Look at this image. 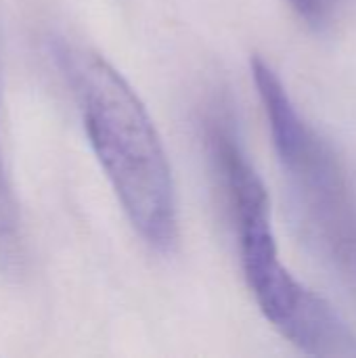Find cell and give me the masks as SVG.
Masks as SVG:
<instances>
[{"label": "cell", "instance_id": "277c9868", "mask_svg": "<svg viewBox=\"0 0 356 358\" xmlns=\"http://www.w3.org/2000/svg\"><path fill=\"white\" fill-rule=\"evenodd\" d=\"M25 260L27 252L21 214L0 151V273L6 277H19L25 268Z\"/></svg>", "mask_w": 356, "mask_h": 358}, {"label": "cell", "instance_id": "5b68a950", "mask_svg": "<svg viewBox=\"0 0 356 358\" xmlns=\"http://www.w3.org/2000/svg\"><path fill=\"white\" fill-rule=\"evenodd\" d=\"M287 2L311 27H325L334 19L338 6V0H287Z\"/></svg>", "mask_w": 356, "mask_h": 358}, {"label": "cell", "instance_id": "3957f363", "mask_svg": "<svg viewBox=\"0 0 356 358\" xmlns=\"http://www.w3.org/2000/svg\"><path fill=\"white\" fill-rule=\"evenodd\" d=\"M252 78L306 237L336 268L356 275V189L342 162L302 117L269 61L254 57Z\"/></svg>", "mask_w": 356, "mask_h": 358}, {"label": "cell", "instance_id": "7a4b0ae2", "mask_svg": "<svg viewBox=\"0 0 356 358\" xmlns=\"http://www.w3.org/2000/svg\"><path fill=\"white\" fill-rule=\"evenodd\" d=\"M206 136L235 220L243 277L260 313L304 355L355 357L356 340L342 317L283 264L266 187L243 149L233 117L212 113Z\"/></svg>", "mask_w": 356, "mask_h": 358}, {"label": "cell", "instance_id": "6da1fadb", "mask_svg": "<svg viewBox=\"0 0 356 358\" xmlns=\"http://www.w3.org/2000/svg\"><path fill=\"white\" fill-rule=\"evenodd\" d=\"M50 55L71 86L90 149L128 222L153 252L172 254L180 239L176 185L145 103L99 52L57 38Z\"/></svg>", "mask_w": 356, "mask_h": 358}]
</instances>
